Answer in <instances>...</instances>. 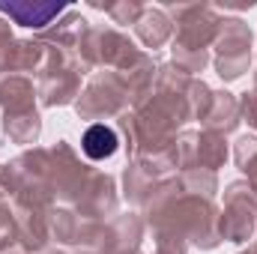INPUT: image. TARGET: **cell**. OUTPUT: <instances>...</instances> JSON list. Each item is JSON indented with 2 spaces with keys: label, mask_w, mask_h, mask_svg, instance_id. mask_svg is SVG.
I'll use <instances>...</instances> for the list:
<instances>
[{
  "label": "cell",
  "mask_w": 257,
  "mask_h": 254,
  "mask_svg": "<svg viewBox=\"0 0 257 254\" xmlns=\"http://www.w3.org/2000/svg\"><path fill=\"white\" fill-rule=\"evenodd\" d=\"M147 230L153 233H174L186 239L197 251H215L221 245L218 236V206L209 197L186 194L180 177H165L153 197L141 209Z\"/></svg>",
  "instance_id": "1"
},
{
  "label": "cell",
  "mask_w": 257,
  "mask_h": 254,
  "mask_svg": "<svg viewBox=\"0 0 257 254\" xmlns=\"http://www.w3.org/2000/svg\"><path fill=\"white\" fill-rule=\"evenodd\" d=\"M162 9L174 21V39H171V63L183 69L186 75L197 78L209 66V48L218 36L221 15L209 3H174L165 0Z\"/></svg>",
  "instance_id": "2"
},
{
  "label": "cell",
  "mask_w": 257,
  "mask_h": 254,
  "mask_svg": "<svg viewBox=\"0 0 257 254\" xmlns=\"http://www.w3.org/2000/svg\"><path fill=\"white\" fill-rule=\"evenodd\" d=\"M0 186L3 197L30 206V209H51L54 206V191H51V153L45 147H30L18 153L9 165L0 171Z\"/></svg>",
  "instance_id": "3"
},
{
  "label": "cell",
  "mask_w": 257,
  "mask_h": 254,
  "mask_svg": "<svg viewBox=\"0 0 257 254\" xmlns=\"http://www.w3.org/2000/svg\"><path fill=\"white\" fill-rule=\"evenodd\" d=\"M45 45V63L36 72V99L42 108H66L75 105L78 93H81V75L90 72L81 54L75 48L63 45Z\"/></svg>",
  "instance_id": "4"
},
{
  "label": "cell",
  "mask_w": 257,
  "mask_h": 254,
  "mask_svg": "<svg viewBox=\"0 0 257 254\" xmlns=\"http://www.w3.org/2000/svg\"><path fill=\"white\" fill-rule=\"evenodd\" d=\"M132 111L128 102V90L123 84V78L114 69H99L90 75V81L81 87L78 99H75V114L81 120L102 123V120H117L120 114Z\"/></svg>",
  "instance_id": "5"
},
{
  "label": "cell",
  "mask_w": 257,
  "mask_h": 254,
  "mask_svg": "<svg viewBox=\"0 0 257 254\" xmlns=\"http://www.w3.org/2000/svg\"><path fill=\"white\" fill-rule=\"evenodd\" d=\"M251 45H254L251 27L239 15H224L221 27H218V36L212 42V51H215L212 66H215V75L224 84L239 81L251 69Z\"/></svg>",
  "instance_id": "6"
},
{
  "label": "cell",
  "mask_w": 257,
  "mask_h": 254,
  "mask_svg": "<svg viewBox=\"0 0 257 254\" xmlns=\"http://www.w3.org/2000/svg\"><path fill=\"white\" fill-rule=\"evenodd\" d=\"M78 54H81V60L90 72L93 69L96 72L99 69L120 72L141 54V48L128 39V33L111 27V24H90L81 45H78Z\"/></svg>",
  "instance_id": "7"
},
{
  "label": "cell",
  "mask_w": 257,
  "mask_h": 254,
  "mask_svg": "<svg viewBox=\"0 0 257 254\" xmlns=\"http://www.w3.org/2000/svg\"><path fill=\"white\" fill-rule=\"evenodd\" d=\"M257 230V191L248 180H233L224 189V203L218 209V236L221 242L242 245L254 239Z\"/></svg>",
  "instance_id": "8"
},
{
  "label": "cell",
  "mask_w": 257,
  "mask_h": 254,
  "mask_svg": "<svg viewBox=\"0 0 257 254\" xmlns=\"http://www.w3.org/2000/svg\"><path fill=\"white\" fill-rule=\"evenodd\" d=\"M51 153V191H54V203L60 206H78V200L84 197V191L90 186L93 177V165L81 162V156L75 153V147L69 141H54Z\"/></svg>",
  "instance_id": "9"
},
{
  "label": "cell",
  "mask_w": 257,
  "mask_h": 254,
  "mask_svg": "<svg viewBox=\"0 0 257 254\" xmlns=\"http://www.w3.org/2000/svg\"><path fill=\"white\" fill-rule=\"evenodd\" d=\"M105 221L84 218L78 209L54 203L48 209V230L51 242L60 248H78V254H99V236Z\"/></svg>",
  "instance_id": "10"
},
{
  "label": "cell",
  "mask_w": 257,
  "mask_h": 254,
  "mask_svg": "<svg viewBox=\"0 0 257 254\" xmlns=\"http://www.w3.org/2000/svg\"><path fill=\"white\" fill-rule=\"evenodd\" d=\"M230 150H227V138L206 132V129H183L177 135V171H192V168H206L215 171L224 168Z\"/></svg>",
  "instance_id": "11"
},
{
  "label": "cell",
  "mask_w": 257,
  "mask_h": 254,
  "mask_svg": "<svg viewBox=\"0 0 257 254\" xmlns=\"http://www.w3.org/2000/svg\"><path fill=\"white\" fill-rule=\"evenodd\" d=\"M147 221L141 212H117L105 221L99 236V254H141Z\"/></svg>",
  "instance_id": "12"
},
{
  "label": "cell",
  "mask_w": 257,
  "mask_h": 254,
  "mask_svg": "<svg viewBox=\"0 0 257 254\" xmlns=\"http://www.w3.org/2000/svg\"><path fill=\"white\" fill-rule=\"evenodd\" d=\"M66 12V3H54V0H0V15L9 18L18 27L45 33L60 15Z\"/></svg>",
  "instance_id": "13"
},
{
  "label": "cell",
  "mask_w": 257,
  "mask_h": 254,
  "mask_svg": "<svg viewBox=\"0 0 257 254\" xmlns=\"http://www.w3.org/2000/svg\"><path fill=\"white\" fill-rule=\"evenodd\" d=\"M117 206H120V194H117V180L105 171H93L90 177V186L84 191V197L78 200V212L84 218H93V221H108L117 215Z\"/></svg>",
  "instance_id": "14"
},
{
  "label": "cell",
  "mask_w": 257,
  "mask_h": 254,
  "mask_svg": "<svg viewBox=\"0 0 257 254\" xmlns=\"http://www.w3.org/2000/svg\"><path fill=\"white\" fill-rule=\"evenodd\" d=\"M165 177L144 159H128L126 168H123V194L132 206L144 209V203L153 197V191L159 189Z\"/></svg>",
  "instance_id": "15"
},
{
  "label": "cell",
  "mask_w": 257,
  "mask_h": 254,
  "mask_svg": "<svg viewBox=\"0 0 257 254\" xmlns=\"http://www.w3.org/2000/svg\"><path fill=\"white\" fill-rule=\"evenodd\" d=\"M12 203V200H9ZM12 215H15V224H18V239L27 251L39 254L45 251L51 242V230H48V212L45 209H30V206H18L12 203Z\"/></svg>",
  "instance_id": "16"
},
{
  "label": "cell",
  "mask_w": 257,
  "mask_h": 254,
  "mask_svg": "<svg viewBox=\"0 0 257 254\" xmlns=\"http://www.w3.org/2000/svg\"><path fill=\"white\" fill-rule=\"evenodd\" d=\"M45 63V45L39 39H12L0 54V75L39 72Z\"/></svg>",
  "instance_id": "17"
},
{
  "label": "cell",
  "mask_w": 257,
  "mask_h": 254,
  "mask_svg": "<svg viewBox=\"0 0 257 254\" xmlns=\"http://www.w3.org/2000/svg\"><path fill=\"white\" fill-rule=\"evenodd\" d=\"M203 129L206 132H215L221 138L233 135L239 129V96H233L230 90H212V102H209V111L203 114Z\"/></svg>",
  "instance_id": "18"
},
{
  "label": "cell",
  "mask_w": 257,
  "mask_h": 254,
  "mask_svg": "<svg viewBox=\"0 0 257 254\" xmlns=\"http://www.w3.org/2000/svg\"><path fill=\"white\" fill-rule=\"evenodd\" d=\"M156 72H159V63H156V57H153L150 51H141L126 69L117 72V75L123 78L126 90H128V102H132V108H138V105L150 96L153 81H156Z\"/></svg>",
  "instance_id": "19"
},
{
  "label": "cell",
  "mask_w": 257,
  "mask_h": 254,
  "mask_svg": "<svg viewBox=\"0 0 257 254\" xmlns=\"http://www.w3.org/2000/svg\"><path fill=\"white\" fill-rule=\"evenodd\" d=\"M135 36L144 42V48H150V54L156 48H165L174 39V21L168 18V12L162 6H147L144 15L135 24Z\"/></svg>",
  "instance_id": "20"
},
{
  "label": "cell",
  "mask_w": 257,
  "mask_h": 254,
  "mask_svg": "<svg viewBox=\"0 0 257 254\" xmlns=\"http://www.w3.org/2000/svg\"><path fill=\"white\" fill-rule=\"evenodd\" d=\"M36 84L27 75H0V108L3 114L33 111L36 105Z\"/></svg>",
  "instance_id": "21"
},
{
  "label": "cell",
  "mask_w": 257,
  "mask_h": 254,
  "mask_svg": "<svg viewBox=\"0 0 257 254\" xmlns=\"http://www.w3.org/2000/svg\"><path fill=\"white\" fill-rule=\"evenodd\" d=\"M87 27H90V21H87L81 12L66 9L63 15H60L45 33H39L36 39H39V42H51V45H63V48H75V51H78V45H81Z\"/></svg>",
  "instance_id": "22"
},
{
  "label": "cell",
  "mask_w": 257,
  "mask_h": 254,
  "mask_svg": "<svg viewBox=\"0 0 257 254\" xmlns=\"http://www.w3.org/2000/svg\"><path fill=\"white\" fill-rule=\"evenodd\" d=\"M120 132L108 123H93V126L84 129L81 135V153L90 159V162H108L117 150H120Z\"/></svg>",
  "instance_id": "23"
},
{
  "label": "cell",
  "mask_w": 257,
  "mask_h": 254,
  "mask_svg": "<svg viewBox=\"0 0 257 254\" xmlns=\"http://www.w3.org/2000/svg\"><path fill=\"white\" fill-rule=\"evenodd\" d=\"M3 135L12 141V144H21V147H36L39 138H42V114L39 108L33 111H21V114H3L0 120Z\"/></svg>",
  "instance_id": "24"
},
{
  "label": "cell",
  "mask_w": 257,
  "mask_h": 254,
  "mask_svg": "<svg viewBox=\"0 0 257 254\" xmlns=\"http://www.w3.org/2000/svg\"><path fill=\"white\" fill-rule=\"evenodd\" d=\"M177 177H180L186 194H197V197L215 200V194H218V174H215V171L192 168V171H177Z\"/></svg>",
  "instance_id": "25"
},
{
  "label": "cell",
  "mask_w": 257,
  "mask_h": 254,
  "mask_svg": "<svg viewBox=\"0 0 257 254\" xmlns=\"http://www.w3.org/2000/svg\"><path fill=\"white\" fill-rule=\"evenodd\" d=\"M90 6L93 9H102L114 24H120V27H135L138 24V18L144 15V3L141 0H114V3H99V0H90Z\"/></svg>",
  "instance_id": "26"
},
{
  "label": "cell",
  "mask_w": 257,
  "mask_h": 254,
  "mask_svg": "<svg viewBox=\"0 0 257 254\" xmlns=\"http://www.w3.org/2000/svg\"><path fill=\"white\" fill-rule=\"evenodd\" d=\"M12 245H21L18 224H15V215H12V203L6 197H0V251H6Z\"/></svg>",
  "instance_id": "27"
},
{
  "label": "cell",
  "mask_w": 257,
  "mask_h": 254,
  "mask_svg": "<svg viewBox=\"0 0 257 254\" xmlns=\"http://www.w3.org/2000/svg\"><path fill=\"white\" fill-rule=\"evenodd\" d=\"M233 162H236V168L245 174L251 165L257 162V135H242V138H236V144H233Z\"/></svg>",
  "instance_id": "28"
},
{
  "label": "cell",
  "mask_w": 257,
  "mask_h": 254,
  "mask_svg": "<svg viewBox=\"0 0 257 254\" xmlns=\"http://www.w3.org/2000/svg\"><path fill=\"white\" fill-rule=\"evenodd\" d=\"M239 120L248 123V129L257 132V93L254 90H248V93L239 96Z\"/></svg>",
  "instance_id": "29"
},
{
  "label": "cell",
  "mask_w": 257,
  "mask_h": 254,
  "mask_svg": "<svg viewBox=\"0 0 257 254\" xmlns=\"http://www.w3.org/2000/svg\"><path fill=\"white\" fill-rule=\"evenodd\" d=\"M12 39H15V36H12V21L0 15V54L6 51V45H9Z\"/></svg>",
  "instance_id": "30"
},
{
  "label": "cell",
  "mask_w": 257,
  "mask_h": 254,
  "mask_svg": "<svg viewBox=\"0 0 257 254\" xmlns=\"http://www.w3.org/2000/svg\"><path fill=\"white\" fill-rule=\"evenodd\" d=\"M245 180H248V186L257 191V162L251 165V168H248V171H245Z\"/></svg>",
  "instance_id": "31"
},
{
  "label": "cell",
  "mask_w": 257,
  "mask_h": 254,
  "mask_svg": "<svg viewBox=\"0 0 257 254\" xmlns=\"http://www.w3.org/2000/svg\"><path fill=\"white\" fill-rule=\"evenodd\" d=\"M0 254H33V251H27L24 245H12V248H6V251H0Z\"/></svg>",
  "instance_id": "32"
},
{
  "label": "cell",
  "mask_w": 257,
  "mask_h": 254,
  "mask_svg": "<svg viewBox=\"0 0 257 254\" xmlns=\"http://www.w3.org/2000/svg\"><path fill=\"white\" fill-rule=\"evenodd\" d=\"M39 254H66V251H63V248H60V245H48L45 251H39Z\"/></svg>",
  "instance_id": "33"
},
{
  "label": "cell",
  "mask_w": 257,
  "mask_h": 254,
  "mask_svg": "<svg viewBox=\"0 0 257 254\" xmlns=\"http://www.w3.org/2000/svg\"><path fill=\"white\" fill-rule=\"evenodd\" d=\"M236 254H257V239L248 242V248H242V251H236Z\"/></svg>",
  "instance_id": "34"
},
{
  "label": "cell",
  "mask_w": 257,
  "mask_h": 254,
  "mask_svg": "<svg viewBox=\"0 0 257 254\" xmlns=\"http://www.w3.org/2000/svg\"><path fill=\"white\" fill-rule=\"evenodd\" d=\"M251 90H254V93H257V69H254V87H251Z\"/></svg>",
  "instance_id": "35"
},
{
  "label": "cell",
  "mask_w": 257,
  "mask_h": 254,
  "mask_svg": "<svg viewBox=\"0 0 257 254\" xmlns=\"http://www.w3.org/2000/svg\"><path fill=\"white\" fill-rule=\"evenodd\" d=\"M0 171H3V165H0ZM0 197H3V186H0Z\"/></svg>",
  "instance_id": "36"
}]
</instances>
